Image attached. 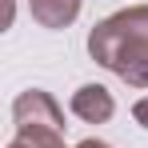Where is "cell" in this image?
I'll list each match as a JSON object with an SVG mask.
<instances>
[{"mask_svg":"<svg viewBox=\"0 0 148 148\" xmlns=\"http://www.w3.org/2000/svg\"><path fill=\"white\" fill-rule=\"evenodd\" d=\"M88 56L128 88L148 92V4H132L96 20L88 32Z\"/></svg>","mask_w":148,"mask_h":148,"instance_id":"cell-1","label":"cell"},{"mask_svg":"<svg viewBox=\"0 0 148 148\" xmlns=\"http://www.w3.org/2000/svg\"><path fill=\"white\" fill-rule=\"evenodd\" d=\"M12 124L16 128H60L64 132V108L56 104L52 92L28 88L12 100Z\"/></svg>","mask_w":148,"mask_h":148,"instance_id":"cell-2","label":"cell"},{"mask_svg":"<svg viewBox=\"0 0 148 148\" xmlns=\"http://www.w3.org/2000/svg\"><path fill=\"white\" fill-rule=\"evenodd\" d=\"M68 108L84 124H108L116 116V100H112V92L104 84H80L72 92V100H68Z\"/></svg>","mask_w":148,"mask_h":148,"instance_id":"cell-3","label":"cell"},{"mask_svg":"<svg viewBox=\"0 0 148 148\" xmlns=\"http://www.w3.org/2000/svg\"><path fill=\"white\" fill-rule=\"evenodd\" d=\"M80 4H84V0H28V12H32V20H36L40 28L60 32V28L76 24Z\"/></svg>","mask_w":148,"mask_h":148,"instance_id":"cell-4","label":"cell"},{"mask_svg":"<svg viewBox=\"0 0 148 148\" xmlns=\"http://www.w3.org/2000/svg\"><path fill=\"white\" fill-rule=\"evenodd\" d=\"M8 148H68L60 128H16Z\"/></svg>","mask_w":148,"mask_h":148,"instance_id":"cell-5","label":"cell"},{"mask_svg":"<svg viewBox=\"0 0 148 148\" xmlns=\"http://www.w3.org/2000/svg\"><path fill=\"white\" fill-rule=\"evenodd\" d=\"M132 120L140 124V128H148V96H140L136 104H132Z\"/></svg>","mask_w":148,"mask_h":148,"instance_id":"cell-6","label":"cell"},{"mask_svg":"<svg viewBox=\"0 0 148 148\" xmlns=\"http://www.w3.org/2000/svg\"><path fill=\"white\" fill-rule=\"evenodd\" d=\"M76 148H112V144H108V140H96V136H88V140H80Z\"/></svg>","mask_w":148,"mask_h":148,"instance_id":"cell-7","label":"cell"}]
</instances>
